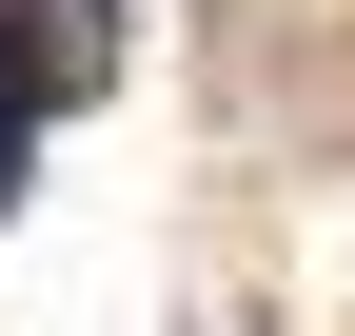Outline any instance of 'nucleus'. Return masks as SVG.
<instances>
[{
	"label": "nucleus",
	"mask_w": 355,
	"mask_h": 336,
	"mask_svg": "<svg viewBox=\"0 0 355 336\" xmlns=\"http://www.w3.org/2000/svg\"><path fill=\"white\" fill-rule=\"evenodd\" d=\"M20 119H40V79H20V40H0V198H20Z\"/></svg>",
	"instance_id": "obj_1"
}]
</instances>
